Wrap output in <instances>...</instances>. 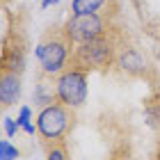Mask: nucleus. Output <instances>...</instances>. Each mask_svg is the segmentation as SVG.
<instances>
[{"instance_id": "4468645a", "label": "nucleus", "mask_w": 160, "mask_h": 160, "mask_svg": "<svg viewBox=\"0 0 160 160\" xmlns=\"http://www.w3.org/2000/svg\"><path fill=\"white\" fill-rule=\"evenodd\" d=\"M57 2H60V0H41V7H43V9H48V7H53Z\"/></svg>"}, {"instance_id": "9b49d317", "label": "nucleus", "mask_w": 160, "mask_h": 160, "mask_svg": "<svg viewBox=\"0 0 160 160\" xmlns=\"http://www.w3.org/2000/svg\"><path fill=\"white\" fill-rule=\"evenodd\" d=\"M21 156V151L14 147L9 140H2L0 142V160H16Z\"/></svg>"}, {"instance_id": "f03ea898", "label": "nucleus", "mask_w": 160, "mask_h": 160, "mask_svg": "<svg viewBox=\"0 0 160 160\" xmlns=\"http://www.w3.org/2000/svg\"><path fill=\"white\" fill-rule=\"evenodd\" d=\"M73 48H76V43L67 37L64 28H53V30L46 32V37L39 41L34 55H37L39 67H41L43 73L55 76V73H62V71L69 67Z\"/></svg>"}, {"instance_id": "0eeeda50", "label": "nucleus", "mask_w": 160, "mask_h": 160, "mask_svg": "<svg viewBox=\"0 0 160 160\" xmlns=\"http://www.w3.org/2000/svg\"><path fill=\"white\" fill-rule=\"evenodd\" d=\"M34 103L41 105V108H46L50 103H55L57 101V80H53V76L50 73H43L41 71V76H39V82L37 87H34Z\"/></svg>"}, {"instance_id": "6e6552de", "label": "nucleus", "mask_w": 160, "mask_h": 160, "mask_svg": "<svg viewBox=\"0 0 160 160\" xmlns=\"http://www.w3.org/2000/svg\"><path fill=\"white\" fill-rule=\"evenodd\" d=\"M117 64L126 71V73H142L144 69H147V62H144V57L142 53L137 48H119V53H117Z\"/></svg>"}, {"instance_id": "39448f33", "label": "nucleus", "mask_w": 160, "mask_h": 160, "mask_svg": "<svg viewBox=\"0 0 160 160\" xmlns=\"http://www.w3.org/2000/svg\"><path fill=\"white\" fill-rule=\"evenodd\" d=\"M87 98V71L69 67L57 76V101L69 108H80Z\"/></svg>"}, {"instance_id": "f8f14e48", "label": "nucleus", "mask_w": 160, "mask_h": 160, "mask_svg": "<svg viewBox=\"0 0 160 160\" xmlns=\"http://www.w3.org/2000/svg\"><path fill=\"white\" fill-rule=\"evenodd\" d=\"M30 114H32V112H30V108H21V114H18V119H16V121H18V126L23 128L28 135H34V126L30 123Z\"/></svg>"}, {"instance_id": "ddd939ff", "label": "nucleus", "mask_w": 160, "mask_h": 160, "mask_svg": "<svg viewBox=\"0 0 160 160\" xmlns=\"http://www.w3.org/2000/svg\"><path fill=\"white\" fill-rule=\"evenodd\" d=\"M18 121L16 119H9V117H7L5 119V133H7V137H14V135H16L18 133Z\"/></svg>"}, {"instance_id": "f257e3e1", "label": "nucleus", "mask_w": 160, "mask_h": 160, "mask_svg": "<svg viewBox=\"0 0 160 160\" xmlns=\"http://www.w3.org/2000/svg\"><path fill=\"white\" fill-rule=\"evenodd\" d=\"M114 30V28H112ZM119 41L117 37L110 32L105 37H98L94 41H87V43H78L73 48V55H71L69 64L71 67H78L82 71H94V69H105L110 64L117 62V53H119Z\"/></svg>"}, {"instance_id": "423d86ee", "label": "nucleus", "mask_w": 160, "mask_h": 160, "mask_svg": "<svg viewBox=\"0 0 160 160\" xmlns=\"http://www.w3.org/2000/svg\"><path fill=\"white\" fill-rule=\"evenodd\" d=\"M21 98V73L16 69H0V103L9 108Z\"/></svg>"}, {"instance_id": "1a4fd4ad", "label": "nucleus", "mask_w": 160, "mask_h": 160, "mask_svg": "<svg viewBox=\"0 0 160 160\" xmlns=\"http://www.w3.org/2000/svg\"><path fill=\"white\" fill-rule=\"evenodd\" d=\"M112 0H73L71 2V9L73 14H96L103 7H110Z\"/></svg>"}, {"instance_id": "7ed1b4c3", "label": "nucleus", "mask_w": 160, "mask_h": 160, "mask_svg": "<svg viewBox=\"0 0 160 160\" xmlns=\"http://www.w3.org/2000/svg\"><path fill=\"white\" fill-rule=\"evenodd\" d=\"M64 32L78 46V43H87L94 41L98 37H105V34L112 32V21L108 14H73L67 23H64Z\"/></svg>"}, {"instance_id": "9d476101", "label": "nucleus", "mask_w": 160, "mask_h": 160, "mask_svg": "<svg viewBox=\"0 0 160 160\" xmlns=\"http://www.w3.org/2000/svg\"><path fill=\"white\" fill-rule=\"evenodd\" d=\"M43 147H46V160H69L67 144L62 140H46Z\"/></svg>"}, {"instance_id": "20e7f679", "label": "nucleus", "mask_w": 160, "mask_h": 160, "mask_svg": "<svg viewBox=\"0 0 160 160\" xmlns=\"http://www.w3.org/2000/svg\"><path fill=\"white\" fill-rule=\"evenodd\" d=\"M73 126V112L69 105L60 103H50L46 108H41L39 117H37V133L43 142L46 140H62L64 135Z\"/></svg>"}]
</instances>
